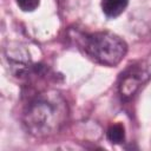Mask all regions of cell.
Returning a JSON list of instances; mask_svg holds the SVG:
<instances>
[{"label":"cell","instance_id":"4","mask_svg":"<svg viewBox=\"0 0 151 151\" xmlns=\"http://www.w3.org/2000/svg\"><path fill=\"white\" fill-rule=\"evenodd\" d=\"M6 59L11 67V71L14 76L21 77L24 76L29 66H31V58L27 50L18 42H11L5 50Z\"/></svg>","mask_w":151,"mask_h":151},{"label":"cell","instance_id":"3","mask_svg":"<svg viewBox=\"0 0 151 151\" xmlns=\"http://www.w3.org/2000/svg\"><path fill=\"white\" fill-rule=\"evenodd\" d=\"M150 77V72L142 66H131L125 73H122L120 81L118 85L119 93L123 98H131L138 88Z\"/></svg>","mask_w":151,"mask_h":151},{"label":"cell","instance_id":"7","mask_svg":"<svg viewBox=\"0 0 151 151\" xmlns=\"http://www.w3.org/2000/svg\"><path fill=\"white\" fill-rule=\"evenodd\" d=\"M15 1L19 8L24 12H33L40 5V0H15Z\"/></svg>","mask_w":151,"mask_h":151},{"label":"cell","instance_id":"2","mask_svg":"<svg viewBox=\"0 0 151 151\" xmlns=\"http://www.w3.org/2000/svg\"><path fill=\"white\" fill-rule=\"evenodd\" d=\"M81 47L94 63L107 67L117 66L127 53L126 42L109 31L85 34L81 40Z\"/></svg>","mask_w":151,"mask_h":151},{"label":"cell","instance_id":"1","mask_svg":"<svg viewBox=\"0 0 151 151\" xmlns=\"http://www.w3.org/2000/svg\"><path fill=\"white\" fill-rule=\"evenodd\" d=\"M68 118V105L57 90L38 93L26 106L22 124L35 138H47L58 133Z\"/></svg>","mask_w":151,"mask_h":151},{"label":"cell","instance_id":"6","mask_svg":"<svg viewBox=\"0 0 151 151\" xmlns=\"http://www.w3.org/2000/svg\"><path fill=\"white\" fill-rule=\"evenodd\" d=\"M106 137L112 144H120L125 139V129L120 123H116L109 126L106 131Z\"/></svg>","mask_w":151,"mask_h":151},{"label":"cell","instance_id":"5","mask_svg":"<svg viewBox=\"0 0 151 151\" xmlns=\"http://www.w3.org/2000/svg\"><path fill=\"white\" fill-rule=\"evenodd\" d=\"M129 0H101L103 13L107 18L119 17L127 7Z\"/></svg>","mask_w":151,"mask_h":151}]
</instances>
